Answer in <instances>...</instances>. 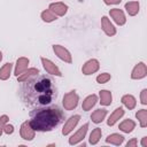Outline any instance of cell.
Segmentation results:
<instances>
[{"label":"cell","mask_w":147,"mask_h":147,"mask_svg":"<svg viewBox=\"0 0 147 147\" xmlns=\"http://www.w3.org/2000/svg\"><path fill=\"white\" fill-rule=\"evenodd\" d=\"M40 60H41L42 67H44V69L46 70L47 74H49V75H52V76L62 77V72H61V70L59 69V67H57L54 62H52L49 59H46V57H44V56H41Z\"/></svg>","instance_id":"obj_5"},{"label":"cell","mask_w":147,"mask_h":147,"mask_svg":"<svg viewBox=\"0 0 147 147\" xmlns=\"http://www.w3.org/2000/svg\"><path fill=\"white\" fill-rule=\"evenodd\" d=\"M134 127H136V122L130 119V118H126V119L122 121L119 123V126H118V129L124 133H131L134 130Z\"/></svg>","instance_id":"obj_21"},{"label":"cell","mask_w":147,"mask_h":147,"mask_svg":"<svg viewBox=\"0 0 147 147\" xmlns=\"http://www.w3.org/2000/svg\"><path fill=\"white\" fill-rule=\"evenodd\" d=\"M140 102H141V105H144V106L147 105V88H144V90L140 92Z\"/></svg>","instance_id":"obj_29"},{"label":"cell","mask_w":147,"mask_h":147,"mask_svg":"<svg viewBox=\"0 0 147 147\" xmlns=\"http://www.w3.org/2000/svg\"><path fill=\"white\" fill-rule=\"evenodd\" d=\"M11 69H13V63L7 62L0 68V80H7L10 75H11Z\"/></svg>","instance_id":"obj_24"},{"label":"cell","mask_w":147,"mask_h":147,"mask_svg":"<svg viewBox=\"0 0 147 147\" xmlns=\"http://www.w3.org/2000/svg\"><path fill=\"white\" fill-rule=\"evenodd\" d=\"M40 18L46 22V23H51V22H54L55 20H57V16L51 10V9H45L41 11L40 14Z\"/></svg>","instance_id":"obj_26"},{"label":"cell","mask_w":147,"mask_h":147,"mask_svg":"<svg viewBox=\"0 0 147 147\" xmlns=\"http://www.w3.org/2000/svg\"><path fill=\"white\" fill-rule=\"evenodd\" d=\"M8 121H9V117H8L7 115H2V116H0V126L3 129V125H5L6 123H8Z\"/></svg>","instance_id":"obj_31"},{"label":"cell","mask_w":147,"mask_h":147,"mask_svg":"<svg viewBox=\"0 0 147 147\" xmlns=\"http://www.w3.org/2000/svg\"><path fill=\"white\" fill-rule=\"evenodd\" d=\"M146 76H147V67H146V64H145L144 62L137 63V64L133 67L132 71H131V78L139 80V79L145 78Z\"/></svg>","instance_id":"obj_10"},{"label":"cell","mask_w":147,"mask_h":147,"mask_svg":"<svg viewBox=\"0 0 147 147\" xmlns=\"http://www.w3.org/2000/svg\"><path fill=\"white\" fill-rule=\"evenodd\" d=\"M48 9H51L57 17L59 16H64L68 11V6L63 2H52L48 7Z\"/></svg>","instance_id":"obj_15"},{"label":"cell","mask_w":147,"mask_h":147,"mask_svg":"<svg viewBox=\"0 0 147 147\" xmlns=\"http://www.w3.org/2000/svg\"><path fill=\"white\" fill-rule=\"evenodd\" d=\"M56 96L57 88L54 80L48 76L38 74L24 82L21 87V99L28 107H47L53 103Z\"/></svg>","instance_id":"obj_1"},{"label":"cell","mask_w":147,"mask_h":147,"mask_svg":"<svg viewBox=\"0 0 147 147\" xmlns=\"http://www.w3.org/2000/svg\"><path fill=\"white\" fill-rule=\"evenodd\" d=\"M126 13L130 15V16H136L138 13H139V8H140V5L138 1H129L125 3L124 6Z\"/></svg>","instance_id":"obj_22"},{"label":"cell","mask_w":147,"mask_h":147,"mask_svg":"<svg viewBox=\"0 0 147 147\" xmlns=\"http://www.w3.org/2000/svg\"><path fill=\"white\" fill-rule=\"evenodd\" d=\"M106 142L115 146H121L124 142V137L119 133H111L106 138Z\"/></svg>","instance_id":"obj_23"},{"label":"cell","mask_w":147,"mask_h":147,"mask_svg":"<svg viewBox=\"0 0 147 147\" xmlns=\"http://www.w3.org/2000/svg\"><path fill=\"white\" fill-rule=\"evenodd\" d=\"M53 52L63 62H65V63H71L72 62V56L65 47H63L61 45H53Z\"/></svg>","instance_id":"obj_7"},{"label":"cell","mask_w":147,"mask_h":147,"mask_svg":"<svg viewBox=\"0 0 147 147\" xmlns=\"http://www.w3.org/2000/svg\"><path fill=\"white\" fill-rule=\"evenodd\" d=\"M99 69H100V62L96 59H91L84 63V65L82 67V72L85 76H90L95 74Z\"/></svg>","instance_id":"obj_8"},{"label":"cell","mask_w":147,"mask_h":147,"mask_svg":"<svg viewBox=\"0 0 147 147\" xmlns=\"http://www.w3.org/2000/svg\"><path fill=\"white\" fill-rule=\"evenodd\" d=\"M96 102H98V95L96 94H90L84 99V101L82 103V109L84 111H88L96 105Z\"/></svg>","instance_id":"obj_17"},{"label":"cell","mask_w":147,"mask_h":147,"mask_svg":"<svg viewBox=\"0 0 147 147\" xmlns=\"http://www.w3.org/2000/svg\"><path fill=\"white\" fill-rule=\"evenodd\" d=\"M101 28H102L103 32L109 37H113L116 34V28L113 25V23L110 22V20L107 16H102V18H101Z\"/></svg>","instance_id":"obj_13"},{"label":"cell","mask_w":147,"mask_h":147,"mask_svg":"<svg viewBox=\"0 0 147 147\" xmlns=\"http://www.w3.org/2000/svg\"><path fill=\"white\" fill-rule=\"evenodd\" d=\"M137 145H138V140L136 138H132L126 142V147H137Z\"/></svg>","instance_id":"obj_32"},{"label":"cell","mask_w":147,"mask_h":147,"mask_svg":"<svg viewBox=\"0 0 147 147\" xmlns=\"http://www.w3.org/2000/svg\"><path fill=\"white\" fill-rule=\"evenodd\" d=\"M14 125L13 124H9V123H6L5 125H3V133H6V134H11L13 132H14Z\"/></svg>","instance_id":"obj_30"},{"label":"cell","mask_w":147,"mask_h":147,"mask_svg":"<svg viewBox=\"0 0 147 147\" xmlns=\"http://www.w3.org/2000/svg\"><path fill=\"white\" fill-rule=\"evenodd\" d=\"M99 102L101 103V106H105V107H108L111 105L113 102V94L110 91L108 90H101L99 92Z\"/></svg>","instance_id":"obj_18"},{"label":"cell","mask_w":147,"mask_h":147,"mask_svg":"<svg viewBox=\"0 0 147 147\" xmlns=\"http://www.w3.org/2000/svg\"><path fill=\"white\" fill-rule=\"evenodd\" d=\"M87 130H88V123H85L84 125H82L70 138H69V145L74 146V145H77L79 144L80 141L84 140L86 133H87Z\"/></svg>","instance_id":"obj_6"},{"label":"cell","mask_w":147,"mask_h":147,"mask_svg":"<svg viewBox=\"0 0 147 147\" xmlns=\"http://www.w3.org/2000/svg\"><path fill=\"white\" fill-rule=\"evenodd\" d=\"M141 146L142 147H147V137H144L141 139Z\"/></svg>","instance_id":"obj_34"},{"label":"cell","mask_w":147,"mask_h":147,"mask_svg":"<svg viewBox=\"0 0 147 147\" xmlns=\"http://www.w3.org/2000/svg\"><path fill=\"white\" fill-rule=\"evenodd\" d=\"M2 133H3V129L0 126V137H1V134H2Z\"/></svg>","instance_id":"obj_35"},{"label":"cell","mask_w":147,"mask_h":147,"mask_svg":"<svg viewBox=\"0 0 147 147\" xmlns=\"http://www.w3.org/2000/svg\"><path fill=\"white\" fill-rule=\"evenodd\" d=\"M29 63H30V60L25 56H21L16 60V63H15V70H14V75L17 77L18 75H21L22 72H24L28 68H29Z\"/></svg>","instance_id":"obj_12"},{"label":"cell","mask_w":147,"mask_h":147,"mask_svg":"<svg viewBox=\"0 0 147 147\" xmlns=\"http://www.w3.org/2000/svg\"><path fill=\"white\" fill-rule=\"evenodd\" d=\"M1 61H2V52L0 51V62H1Z\"/></svg>","instance_id":"obj_36"},{"label":"cell","mask_w":147,"mask_h":147,"mask_svg":"<svg viewBox=\"0 0 147 147\" xmlns=\"http://www.w3.org/2000/svg\"><path fill=\"white\" fill-rule=\"evenodd\" d=\"M31 119L29 121L34 131L48 132L57 127L64 119V113L57 107H45L37 108L30 113Z\"/></svg>","instance_id":"obj_2"},{"label":"cell","mask_w":147,"mask_h":147,"mask_svg":"<svg viewBox=\"0 0 147 147\" xmlns=\"http://www.w3.org/2000/svg\"><path fill=\"white\" fill-rule=\"evenodd\" d=\"M124 114H125V110H124L122 107L116 108V109L110 114V116L108 117V119H107V125H108V126H114V125L124 116Z\"/></svg>","instance_id":"obj_14"},{"label":"cell","mask_w":147,"mask_h":147,"mask_svg":"<svg viewBox=\"0 0 147 147\" xmlns=\"http://www.w3.org/2000/svg\"><path fill=\"white\" fill-rule=\"evenodd\" d=\"M102 136V131L100 127H95L94 130H92V132L90 133V138H88V142L91 145H96Z\"/></svg>","instance_id":"obj_25"},{"label":"cell","mask_w":147,"mask_h":147,"mask_svg":"<svg viewBox=\"0 0 147 147\" xmlns=\"http://www.w3.org/2000/svg\"><path fill=\"white\" fill-rule=\"evenodd\" d=\"M109 15H110V17L114 20V22H115L117 25H119V26H122V25H124V24L126 23L125 14H124V11H123L122 9H119V8H113V9H110V10H109Z\"/></svg>","instance_id":"obj_11"},{"label":"cell","mask_w":147,"mask_h":147,"mask_svg":"<svg viewBox=\"0 0 147 147\" xmlns=\"http://www.w3.org/2000/svg\"><path fill=\"white\" fill-rule=\"evenodd\" d=\"M78 101H79V96L76 93V91L72 90V91H70L63 95L62 105H63V108L65 110H74L78 106Z\"/></svg>","instance_id":"obj_3"},{"label":"cell","mask_w":147,"mask_h":147,"mask_svg":"<svg viewBox=\"0 0 147 147\" xmlns=\"http://www.w3.org/2000/svg\"><path fill=\"white\" fill-rule=\"evenodd\" d=\"M136 117L139 121V124L141 127H146L147 126V110L146 109H140L136 113Z\"/></svg>","instance_id":"obj_27"},{"label":"cell","mask_w":147,"mask_h":147,"mask_svg":"<svg viewBox=\"0 0 147 147\" xmlns=\"http://www.w3.org/2000/svg\"><path fill=\"white\" fill-rule=\"evenodd\" d=\"M110 79H111V76L108 72H102V74L96 76V83H99V84H106Z\"/></svg>","instance_id":"obj_28"},{"label":"cell","mask_w":147,"mask_h":147,"mask_svg":"<svg viewBox=\"0 0 147 147\" xmlns=\"http://www.w3.org/2000/svg\"><path fill=\"white\" fill-rule=\"evenodd\" d=\"M121 102H122L123 106H124L125 108H127L129 110L134 109L136 106H137V100H136V98H134L132 94H124V95L122 96V99H121Z\"/></svg>","instance_id":"obj_20"},{"label":"cell","mask_w":147,"mask_h":147,"mask_svg":"<svg viewBox=\"0 0 147 147\" xmlns=\"http://www.w3.org/2000/svg\"><path fill=\"white\" fill-rule=\"evenodd\" d=\"M107 113H108V111H107V109H105V108H100V109L94 110V111L91 114V119H92V122L95 123V124H100V123L106 118Z\"/></svg>","instance_id":"obj_19"},{"label":"cell","mask_w":147,"mask_h":147,"mask_svg":"<svg viewBox=\"0 0 147 147\" xmlns=\"http://www.w3.org/2000/svg\"><path fill=\"white\" fill-rule=\"evenodd\" d=\"M79 121H80V115H72V116H70L67 119V122L64 123L63 127H62V134L63 136L70 134L74 131V129L77 126V124L79 123Z\"/></svg>","instance_id":"obj_9"},{"label":"cell","mask_w":147,"mask_h":147,"mask_svg":"<svg viewBox=\"0 0 147 147\" xmlns=\"http://www.w3.org/2000/svg\"><path fill=\"white\" fill-rule=\"evenodd\" d=\"M20 136L23 140H26V141H31V140L34 139L36 131L33 130V127L31 126L29 121H25V122L22 123L21 129H20Z\"/></svg>","instance_id":"obj_4"},{"label":"cell","mask_w":147,"mask_h":147,"mask_svg":"<svg viewBox=\"0 0 147 147\" xmlns=\"http://www.w3.org/2000/svg\"><path fill=\"white\" fill-rule=\"evenodd\" d=\"M121 1L122 0H103V2L106 5H108V6H110V5H119Z\"/></svg>","instance_id":"obj_33"},{"label":"cell","mask_w":147,"mask_h":147,"mask_svg":"<svg viewBox=\"0 0 147 147\" xmlns=\"http://www.w3.org/2000/svg\"><path fill=\"white\" fill-rule=\"evenodd\" d=\"M38 74H39V70H38L37 68H28L24 72H22L21 75H18L16 78H17V82H18V83H24V82H26L28 79H30V78L37 76Z\"/></svg>","instance_id":"obj_16"}]
</instances>
